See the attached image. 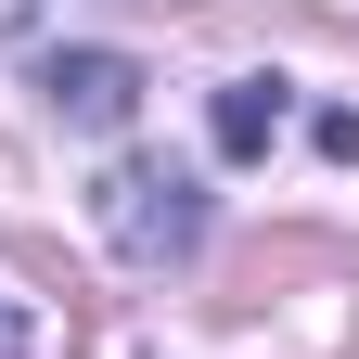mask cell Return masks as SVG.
Wrapping results in <instances>:
<instances>
[{
    "instance_id": "obj_1",
    "label": "cell",
    "mask_w": 359,
    "mask_h": 359,
    "mask_svg": "<svg viewBox=\"0 0 359 359\" xmlns=\"http://www.w3.org/2000/svg\"><path fill=\"white\" fill-rule=\"evenodd\" d=\"M103 244H116V257H142V269L193 257V244H205V180H193V167H167V154L103 167Z\"/></svg>"
},
{
    "instance_id": "obj_4",
    "label": "cell",
    "mask_w": 359,
    "mask_h": 359,
    "mask_svg": "<svg viewBox=\"0 0 359 359\" xmlns=\"http://www.w3.org/2000/svg\"><path fill=\"white\" fill-rule=\"evenodd\" d=\"M52 13H90V0H0V52H26V39L52 26Z\"/></svg>"
},
{
    "instance_id": "obj_5",
    "label": "cell",
    "mask_w": 359,
    "mask_h": 359,
    "mask_svg": "<svg viewBox=\"0 0 359 359\" xmlns=\"http://www.w3.org/2000/svg\"><path fill=\"white\" fill-rule=\"evenodd\" d=\"M0 359H26V308L13 295H0Z\"/></svg>"
},
{
    "instance_id": "obj_3",
    "label": "cell",
    "mask_w": 359,
    "mask_h": 359,
    "mask_svg": "<svg viewBox=\"0 0 359 359\" xmlns=\"http://www.w3.org/2000/svg\"><path fill=\"white\" fill-rule=\"evenodd\" d=\"M283 77H231V90H218V154H269V142H283Z\"/></svg>"
},
{
    "instance_id": "obj_2",
    "label": "cell",
    "mask_w": 359,
    "mask_h": 359,
    "mask_svg": "<svg viewBox=\"0 0 359 359\" xmlns=\"http://www.w3.org/2000/svg\"><path fill=\"white\" fill-rule=\"evenodd\" d=\"M39 90H52V116H77V128H128L142 116V65L128 52H52Z\"/></svg>"
}]
</instances>
